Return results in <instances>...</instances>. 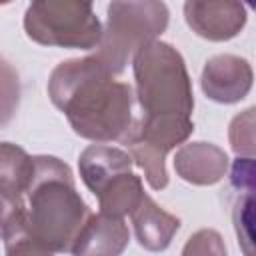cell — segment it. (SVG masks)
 Instances as JSON below:
<instances>
[{"label": "cell", "instance_id": "1", "mask_svg": "<svg viewBox=\"0 0 256 256\" xmlns=\"http://www.w3.org/2000/svg\"><path fill=\"white\" fill-rule=\"evenodd\" d=\"M48 96L72 130L92 142H124L136 124L132 86L116 80L96 54L60 62L48 78Z\"/></svg>", "mask_w": 256, "mask_h": 256}, {"label": "cell", "instance_id": "2", "mask_svg": "<svg viewBox=\"0 0 256 256\" xmlns=\"http://www.w3.org/2000/svg\"><path fill=\"white\" fill-rule=\"evenodd\" d=\"M26 230L52 252H70L90 210L76 192L68 164L56 156H34V172L24 196Z\"/></svg>", "mask_w": 256, "mask_h": 256}, {"label": "cell", "instance_id": "3", "mask_svg": "<svg viewBox=\"0 0 256 256\" xmlns=\"http://www.w3.org/2000/svg\"><path fill=\"white\" fill-rule=\"evenodd\" d=\"M136 98L144 118H192L194 92L182 54L156 40L132 60Z\"/></svg>", "mask_w": 256, "mask_h": 256}, {"label": "cell", "instance_id": "4", "mask_svg": "<svg viewBox=\"0 0 256 256\" xmlns=\"http://www.w3.org/2000/svg\"><path fill=\"white\" fill-rule=\"evenodd\" d=\"M168 8L164 2L138 0V2H110L108 22L102 34L96 58L116 76L122 74L126 64L134 60L136 52L156 42L168 26Z\"/></svg>", "mask_w": 256, "mask_h": 256}, {"label": "cell", "instance_id": "5", "mask_svg": "<svg viewBox=\"0 0 256 256\" xmlns=\"http://www.w3.org/2000/svg\"><path fill=\"white\" fill-rule=\"evenodd\" d=\"M24 30L42 46L92 50L102 42V24L90 2L38 0L26 8Z\"/></svg>", "mask_w": 256, "mask_h": 256}, {"label": "cell", "instance_id": "6", "mask_svg": "<svg viewBox=\"0 0 256 256\" xmlns=\"http://www.w3.org/2000/svg\"><path fill=\"white\" fill-rule=\"evenodd\" d=\"M194 132L192 118H140L124 140L134 164L144 170L152 190L168 186L166 154L178 144L186 142Z\"/></svg>", "mask_w": 256, "mask_h": 256}, {"label": "cell", "instance_id": "7", "mask_svg": "<svg viewBox=\"0 0 256 256\" xmlns=\"http://www.w3.org/2000/svg\"><path fill=\"white\" fill-rule=\"evenodd\" d=\"M254 72L246 58L236 54H216L206 60L200 74V88L206 98L218 104H236L252 88Z\"/></svg>", "mask_w": 256, "mask_h": 256}, {"label": "cell", "instance_id": "8", "mask_svg": "<svg viewBox=\"0 0 256 256\" xmlns=\"http://www.w3.org/2000/svg\"><path fill=\"white\" fill-rule=\"evenodd\" d=\"M184 18L200 38L226 42L242 32L246 8L234 0H188L184 2Z\"/></svg>", "mask_w": 256, "mask_h": 256}, {"label": "cell", "instance_id": "9", "mask_svg": "<svg viewBox=\"0 0 256 256\" xmlns=\"http://www.w3.org/2000/svg\"><path fill=\"white\" fill-rule=\"evenodd\" d=\"M128 226L122 218L90 214L72 244V256H120L128 246Z\"/></svg>", "mask_w": 256, "mask_h": 256}, {"label": "cell", "instance_id": "10", "mask_svg": "<svg viewBox=\"0 0 256 256\" xmlns=\"http://www.w3.org/2000/svg\"><path fill=\"white\" fill-rule=\"evenodd\" d=\"M176 174L196 186H212L226 176L228 156L222 148L210 142L182 144L174 156Z\"/></svg>", "mask_w": 256, "mask_h": 256}, {"label": "cell", "instance_id": "11", "mask_svg": "<svg viewBox=\"0 0 256 256\" xmlns=\"http://www.w3.org/2000/svg\"><path fill=\"white\" fill-rule=\"evenodd\" d=\"M132 164L134 160L128 152L108 144H90L78 158L80 178L94 196H98L118 176L132 172Z\"/></svg>", "mask_w": 256, "mask_h": 256}, {"label": "cell", "instance_id": "12", "mask_svg": "<svg viewBox=\"0 0 256 256\" xmlns=\"http://www.w3.org/2000/svg\"><path fill=\"white\" fill-rule=\"evenodd\" d=\"M34 172V156L12 142L0 146V198L2 212L26 208L24 196Z\"/></svg>", "mask_w": 256, "mask_h": 256}, {"label": "cell", "instance_id": "13", "mask_svg": "<svg viewBox=\"0 0 256 256\" xmlns=\"http://www.w3.org/2000/svg\"><path fill=\"white\" fill-rule=\"evenodd\" d=\"M136 240L150 252H162L170 246L174 234L180 230V218L160 208L148 194L140 206L130 214Z\"/></svg>", "mask_w": 256, "mask_h": 256}, {"label": "cell", "instance_id": "14", "mask_svg": "<svg viewBox=\"0 0 256 256\" xmlns=\"http://www.w3.org/2000/svg\"><path fill=\"white\" fill-rule=\"evenodd\" d=\"M144 196L146 192L142 188V180L134 172H128L112 180L96 198L102 214L124 218L126 214H132L140 206Z\"/></svg>", "mask_w": 256, "mask_h": 256}, {"label": "cell", "instance_id": "15", "mask_svg": "<svg viewBox=\"0 0 256 256\" xmlns=\"http://www.w3.org/2000/svg\"><path fill=\"white\" fill-rule=\"evenodd\" d=\"M24 210L2 212V238L6 256H54L50 248L38 242L24 224Z\"/></svg>", "mask_w": 256, "mask_h": 256}, {"label": "cell", "instance_id": "16", "mask_svg": "<svg viewBox=\"0 0 256 256\" xmlns=\"http://www.w3.org/2000/svg\"><path fill=\"white\" fill-rule=\"evenodd\" d=\"M232 224L244 256H256V192H242L232 208Z\"/></svg>", "mask_w": 256, "mask_h": 256}, {"label": "cell", "instance_id": "17", "mask_svg": "<svg viewBox=\"0 0 256 256\" xmlns=\"http://www.w3.org/2000/svg\"><path fill=\"white\" fill-rule=\"evenodd\" d=\"M228 142L236 158H256V106L242 110L230 120Z\"/></svg>", "mask_w": 256, "mask_h": 256}, {"label": "cell", "instance_id": "18", "mask_svg": "<svg viewBox=\"0 0 256 256\" xmlns=\"http://www.w3.org/2000/svg\"><path fill=\"white\" fill-rule=\"evenodd\" d=\"M182 256H228V254L222 236L212 228H202L186 240L182 248Z\"/></svg>", "mask_w": 256, "mask_h": 256}, {"label": "cell", "instance_id": "19", "mask_svg": "<svg viewBox=\"0 0 256 256\" xmlns=\"http://www.w3.org/2000/svg\"><path fill=\"white\" fill-rule=\"evenodd\" d=\"M230 184L242 192H256V158H236L230 168Z\"/></svg>", "mask_w": 256, "mask_h": 256}, {"label": "cell", "instance_id": "20", "mask_svg": "<svg viewBox=\"0 0 256 256\" xmlns=\"http://www.w3.org/2000/svg\"><path fill=\"white\" fill-rule=\"evenodd\" d=\"M252 8H254V10H256V2H252Z\"/></svg>", "mask_w": 256, "mask_h": 256}]
</instances>
